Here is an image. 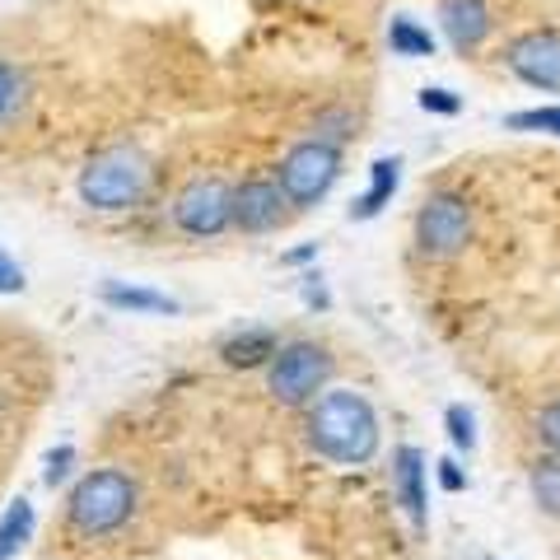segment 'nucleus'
Listing matches in <instances>:
<instances>
[{
    "label": "nucleus",
    "mask_w": 560,
    "mask_h": 560,
    "mask_svg": "<svg viewBox=\"0 0 560 560\" xmlns=\"http://www.w3.org/2000/svg\"><path fill=\"white\" fill-rule=\"evenodd\" d=\"M308 444L341 467L370 463L378 453V416L360 393H327L308 411Z\"/></svg>",
    "instance_id": "nucleus-1"
},
{
    "label": "nucleus",
    "mask_w": 560,
    "mask_h": 560,
    "mask_svg": "<svg viewBox=\"0 0 560 560\" xmlns=\"http://www.w3.org/2000/svg\"><path fill=\"white\" fill-rule=\"evenodd\" d=\"M145 187H150V164L131 145L98 150L80 173V197L94 210H127L145 197Z\"/></svg>",
    "instance_id": "nucleus-2"
},
{
    "label": "nucleus",
    "mask_w": 560,
    "mask_h": 560,
    "mask_svg": "<svg viewBox=\"0 0 560 560\" xmlns=\"http://www.w3.org/2000/svg\"><path fill=\"white\" fill-rule=\"evenodd\" d=\"M131 510H136V486H131V477H121V471H113V467L90 471L66 500L70 528L84 533V537L117 533L121 523L131 518Z\"/></svg>",
    "instance_id": "nucleus-3"
},
{
    "label": "nucleus",
    "mask_w": 560,
    "mask_h": 560,
    "mask_svg": "<svg viewBox=\"0 0 560 560\" xmlns=\"http://www.w3.org/2000/svg\"><path fill=\"white\" fill-rule=\"evenodd\" d=\"M331 378V355L313 341H290L280 346L267 364V388L280 407H304V401Z\"/></svg>",
    "instance_id": "nucleus-4"
},
{
    "label": "nucleus",
    "mask_w": 560,
    "mask_h": 560,
    "mask_svg": "<svg viewBox=\"0 0 560 560\" xmlns=\"http://www.w3.org/2000/svg\"><path fill=\"white\" fill-rule=\"evenodd\" d=\"M341 173V150L331 140H300L285 160H280V187H285L290 206L323 201Z\"/></svg>",
    "instance_id": "nucleus-5"
},
{
    "label": "nucleus",
    "mask_w": 560,
    "mask_h": 560,
    "mask_svg": "<svg viewBox=\"0 0 560 560\" xmlns=\"http://www.w3.org/2000/svg\"><path fill=\"white\" fill-rule=\"evenodd\" d=\"M471 238V210L453 191H434V197L416 210V243L425 257H458Z\"/></svg>",
    "instance_id": "nucleus-6"
},
{
    "label": "nucleus",
    "mask_w": 560,
    "mask_h": 560,
    "mask_svg": "<svg viewBox=\"0 0 560 560\" xmlns=\"http://www.w3.org/2000/svg\"><path fill=\"white\" fill-rule=\"evenodd\" d=\"M173 224L191 238H215L234 224V191L215 178H197L173 201Z\"/></svg>",
    "instance_id": "nucleus-7"
},
{
    "label": "nucleus",
    "mask_w": 560,
    "mask_h": 560,
    "mask_svg": "<svg viewBox=\"0 0 560 560\" xmlns=\"http://www.w3.org/2000/svg\"><path fill=\"white\" fill-rule=\"evenodd\" d=\"M504 61H510V70L523 84L560 94V33L556 28H533L523 38H514Z\"/></svg>",
    "instance_id": "nucleus-8"
},
{
    "label": "nucleus",
    "mask_w": 560,
    "mask_h": 560,
    "mask_svg": "<svg viewBox=\"0 0 560 560\" xmlns=\"http://www.w3.org/2000/svg\"><path fill=\"white\" fill-rule=\"evenodd\" d=\"M290 210V197L280 183H267V178H253L234 191V224L243 234H271Z\"/></svg>",
    "instance_id": "nucleus-9"
},
{
    "label": "nucleus",
    "mask_w": 560,
    "mask_h": 560,
    "mask_svg": "<svg viewBox=\"0 0 560 560\" xmlns=\"http://www.w3.org/2000/svg\"><path fill=\"white\" fill-rule=\"evenodd\" d=\"M440 24L448 33V43L458 51H477L490 38V10L486 0H444L440 5Z\"/></svg>",
    "instance_id": "nucleus-10"
},
{
    "label": "nucleus",
    "mask_w": 560,
    "mask_h": 560,
    "mask_svg": "<svg viewBox=\"0 0 560 560\" xmlns=\"http://www.w3.org/2000/svg\"><path fill=\"white\" fill-rule=\"evenodd\" d=\"M393 481H397V500L407 504V514L416 528H425V458L420 448H397V467H393Z\"/></svg>",
    "instance_id": "nucleus-11"
},
{
    "label": "nucleus",
    "mask_w": 560,
    "mask_h": 560,
    "mask_svg": "<svg viewBox=\"0 0 560 560\" xmlns=\"http://www.w3.org/2000/svg\"><path fill=\"white\" fill-rule=\"evenodd\" d=\"M276 350H280V337L271 327H248V331H238V337L224 341L220 355L230 370H257V364H271Z\"/></svg>",
    "instance_id": "nucleus-12"
},
{
    "label": "nucleus",
    "mask_w": 560,
    "mask_h": 560,
    "mask_svg": "<svg viewBox=\"0 0 560 560\" xmlns=\"http://www.w3.org/2000/svg\"><path fill=\"white\" fill-rule=\"evenodd\" d=\"M397 183H401V164H397V160H374V168H370V191H364V197L350 206V220H374L378 210L393 201Z\"/></svg>",
    "instance_id": "nucleus-13"
},
{
    "label": "nucleus",
    "mask_w": 560,
    "mask_h": 560,
    "mask_svg": "<svg viewBox=\"0 0 560 560\" xmlns=\"http://www.w3.org/2000/svg\"><path fill=\"white\" fill-rule=\"evenodd\" d=\"M103 304H113V308H131V313H178V304H173L168 294L136 290V285H117V280H108V285H103Z\"/></svg>",
    "instance_id": "nucleus-14"
},
{
    "label": "nucleus",
    "mask_w": 560,
    "mask_h": 560,
    "mask_svg": "<svg viewBox=\"0 0 560 560\" xmlns=\"http://www.w3.org/2000/svg\"><path fill=\"white\" fill-rule=\"evenodd\" d=\"M388 47H393V57H434L430 28H420L416 20H407V14H397L388 24Z\"/></svg>",
    "instance_id": "nucleus-15"
},
{
    "label": "nucleus",
    "mask_w": 560,
    "mask_h": 560,
    "mask_svg": "<svg viewBox=\"0 0 560 560\" xmlns=\"http://www.w3.org/2000/svg\"><path fill=\"white\" fill-rule=\"evenodd\" d=\"M28 533H33V504L14 500L5 510V518H0V560H10L14 551H20L28 541Z\"/></svg>",
    "instance_id": "nucleus-16"
},
{
    "label": "nucleus",
    "mask_w": 560,
    "mask_h": 560,
    "mask_svg": "<svg viewBox=\"0 0 560 560\" xmlns=\"http://www.w3.org/2000/svg\"><path fill=\"white\" fill-rule=\"evenodd\" d=\"M533 500L551 518H560V453H551V458H541L533 467Z\"/></svg>",
    "instance_id": "nucleus-17"
},
{
    "label": "nucleus",
    "mask_w": 560,
    "mask_h": 560,
    "mask_svg": "<svg viewBox=\"0 0 560 560\" xmlns=\"http://www.w3.org/2000/svg\"><path fill=\"white\" fill-rule=\"evenodd\" d=\"M514 131H547V136H560V103L556 108H528V113H514L510 117Z\"/></svg>",
    "instance_id": "nucleus-18"
},
{
    "label": "nucleus",
    "mask_w": 560,
    "mask_h": 560,
    "mask_svg": "<svg viewBox=\"0 0 560 560\" xmlns=\"http://www.w3.org/2000/svg\"><path fill=\"white\" fill-rule=\"evenodd\" d=\"M444 420H448V440H453V444L467 448V453L477 448V425H471V411H467V407H448Z\"/></svg>",
    "instance_id": "nucleus-19"
},
{
    "label": "nucleus",
    "mask_w": 560,
    "mask_h": 560,
    "mask_svg": "<svg viewBox=\"0 0 560 560\" xmlns=\"http://www.w3.org/2000/svg\"><path fill=\"white\" fill-rule=\"evenodd\" d=\"M537 440L547 444L551 453H560V397L547 401V407L537 411Z\"/></svg>",
    "instance_id": "nucleus-20"
},
{
    "label": "nucleus",
    "mask_w": 560,
    "mask_h": 560,
    "mask_svg": "<svg viewBox=\"0 0 560 560\" xmlns=\"http://www.w3.org/2000/svg\"><path fill=\"white\" fill-rule=\"evenodd\" d=\"M20 94H24V80L14 75V70L0 61V117H10L14 113V103H20Z\"/></svg>",
    "instance_id": "nucleus-21"
},
{
    "label": "nucleus",
    "mask_w": 560,
    "mask_h": 560,
    "mask_svg": "<svg viewBox=\"0 0 560 560\" xmlns=\"http://www.w3.org/2000/svg\"><path fill=\"white\" fill-rule=\"evenodd\" d=\"M420 108L425 113H444V117H453L463 108V98L453 94V90H420Z\"/></svg>",
    "instance_id": "nucleus-22"
},
{
    "label": "nucleus",
    "mask_w": 560,
    "mask_h": 560,
    "mask_svg": "<svg viewBox=\"0 0 560 560\" xmlns=\"http://www.w3.org/2000/svg\"><path fill=\"white\" fill-rule=\"evenodd\" d=\"M70 463H75V448H70V444H61V448H51V453H47V471H43V481H47V486H57V481H66V471H70Z\"/></svg>",
    "instance_id": "nucleus-23"
},
{
    "label": "nucleus",
    "mask_w": 560,
    "mask_h": 560,
    "mask_svg": "<svg viewBox=\"0 0 560 560\" xmlns=\"http://www.w3.org/2000/svg\"><path fill=\"white\" fill-rule=\"evenodd\" d=\"M24 290V271L5 248H0V294H20Z\"/></svg>",
    "instance_id": "nucleus-24"
},
{
    "label": "nucleus",
    "mask_w": 560,
    "mask_h": 560,
    "mask_svg": "<svg viewBox=\"0 0 560 560\" xmlns=\"http://www.w3.org/2000/svg\"><path fill=\"white\" fill-rule=\"evenodd\" d=\"M440 486H444V490H463V486H467V477L458 471V463H453V458L440 463Z\"/></svg>",
    "instance_id": "nucleus-25"
},
{
    "label": "nucleus",
    "mask_w": 560,
    "mask_h": 560,
    "mask_svg": "<svg viewBox=\"0 0 560 560\" xmlns=\"http://www.w3.org/2000/svg\"><path fill=\"white\" fill-rule=\"evenodd\" d=\"M304 300H308L313 308H327V290L318 285V276H304Z\"/></svg>",
    "instance_id": "nucleus-26"
},
{
    "label": "nucleus",
    "mask_w": 560,
    "mask_h": 560,
    "mask_svg": "<svg viewBox=\"0 0 560 560\" xmlns=\"http://www.w3.org/2000/svg\"><path fill=\"white\" fill-rule=\"evenodd\" d=\"M308 257H313V248H294V253H285L290 267H300V261H308Z\"/></svg>",
    "instance_id": "nucleus-27"
}]
</instances>
